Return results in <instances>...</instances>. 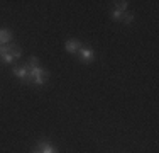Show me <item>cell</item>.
<instances>
[{"label": "cell", "instance_id": "ba28073f", "mask_svg": "<svg viewBox=\"0 0 159 153\" xmlns=\"http://www.w3.org/2000/svg\"><path fill=\"white\" fill-rule=\"evenodd\" d=\"M113 3H115V10H119V12H124L127 9V2H113Z\"/></svg>", "mask_w": 159, "mask_h": 153}, {"label": "cell", "instance_id": "30bf717a", "mask_svg": "<svg viewBox=\"0 0 159 153\" xmlns=\"http://www.w3.org/2000/svg\"><path fill=\"white\" fill-rule=\"evenodd\" d=\"M29 68H34V67H37V58L36 56H32L31 58V61H29V65H27Z\"/></svg>", "mask_w": 159, "mask_h": 153}, {"label": "cell", "instance_id": "277c9868", "mask_svg": "<svg viewBox=\"0 0 159 153\" xmlns=\"http://www.w3.org/2000/svg\"><path fill=\"white\" fill-rule=\"evenodd\" d=\"M39 151L41 153H58V150H56L54 146H52V145H49L48 141H43V143H39Z\"/></svg>", "mask_w": 159, "mask_h": 153}, {"label": "cell", "instance_id": "7a4b0ae2", "mask_svg": "<svg viewBox=\"0 0 159 153\" xmlns=\"http://www.w3.org/2000/svg\"><path fill=\"white\" fill-rule=\"evenodd\" d=\"M64 48H66L68 53H78L80 48H81V43H80L78 39H68L66 44H64Z\"/></svg>", "mask_w": 159, "mask_h": 153}, {"label": "cell", "instance_id": "8992f818", "mask_svg": "<svg viewBox=\"0 0 159 153\" xmlns=\"http://www.w3.org/2000/svg\"><path fill=\"white\" fill-rule=\"evenodd\" d=\"M0 58H2V61H3V63H7V65L14 63V56L10 55V53H2V55H0Z\"/></svg>", "mask_w": 159, "mask_h": 153}, {"label": "cell", "instance_id": "8fae6325", "mask_svg": "<svg viewBox=\"0 0 159 153\" xmlns=\"http://www.w3.org/2000/svg\"><path fill=\"white\" fill-rule=\"evenodd\" d=\"M124 21H125V24H130V22L134 21V15H132V14H127V15H124Z\"/></svg>", "mask_w": 159, "mask_h": 153}, {"label": "cell", "instance_id": "52a82bcc", "mask_svg": "<svg viewBox=\"0 0 159 153\" xmlns=\"http://www.w3.org/2000/svg\"><path fill=\"white\" fill-rule=\"evenodd\" d=\"M10 55L14 56V60H17V58H20V55H22V51H20V48H17V46H10Z\"/></svg>", "mask_w": 159, "mask_h": 153}, {"label": "cell", "instance_id": "5b68a950", "mask_svg": "<svg viewBox=\"0 0 159 153\" xmlns=\"http://www.w3.org/2000/svg\"><path fill=\"white\" fill-rule=\"evenodd\" d=\"M12 41V34L9 32L7 29H0V44H7V43H10Z\"/></svg>", "mask_w": 159, "mask_h": 153}, {"label": "cell", "instance_id": "3957f363", "mask_svg": "<svg viewBox=\"0 0 159 153\" xmlns=\"http://www.w3.org/2000/svg\"><path fill=\"white\" fill-rule=\"evenodd\" d=\"M14 75L17 76V78H20V80H27V75H29V68H27V65L25 67H14Z\"/></svg>", "mask_w": 159, "mask_h": 153}, {"label": "cell", "instance_id": "9c48e42d", "mask_svg": "<svg viewBox=\"0 0 159 153\" xmlns=\"http://www.w3.org/2000/svg\"><path fill=\"white\" fill-rule=\"evenodd\" d=\"M112 19H113V21H122V19H124V14L119 12V10H113V12H112Z\"/></svg>", "mask_w": 159, "mask_h": 153}, {"label": "cell", "instance_id": "7c38bea8", "mask_svg": "<svg viewBox=\"0 0 159 153\" xmlns=\"http://www.w3.org/2000/svg\"><path fill=\"white\" fill-rule=\"evenodd\" d=\"M32 153H41V151H39V148H36V150H32Z\"/></svg>", "mask_w": 159, "mask_h": 153}, {"label": "cell", "instance_id": "4fadbf2b", "mask_svg": "<svg viewBox=\"0 0 159 153\" xmlns=\"http://www.w3.org/2000/svg\"><path fill=\"white\" fill-rule=\"evenodd\" d=\"M0 48H2V44H0Z\"/></svg>", "mask_w": 159, "mask_h": 153}, {"label": "cell", "instance_id": "6da1fadb", "mask_svg": "<svg viewBox=\"0 0 159 153\" xmlns=\"http://www.w3.org/2000/svg\"><path fill=\"white\" fill-rule=\"evenodd\" d=\"M80 58L81 61H85V63H90V61L93 60V56H95V53H93V49L90 48H80Z\"/></svg>", "mask_w": 159, "mask_h": 153}]
</instances>
